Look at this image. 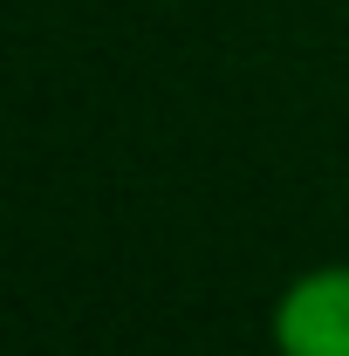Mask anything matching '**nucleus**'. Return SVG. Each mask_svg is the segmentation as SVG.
I'll list each match as a JSON object with an SVG mask.
<instances>
[{
    "instance_id": "nucleus-1",
    "label": "nucleus",
    "mask_w": 349,
    "mask_h": 356,
    "mask_svg": "<svg viewBox=\"0 0 349 356\" xmlns=\"http://www.w3.org/2000/svg\"><path fill=\"white\" fill-rule=\"evenodd\" d=\"M274 356H349V261L302 267L267 315Z\"/></svg>"
}]
</instances>
